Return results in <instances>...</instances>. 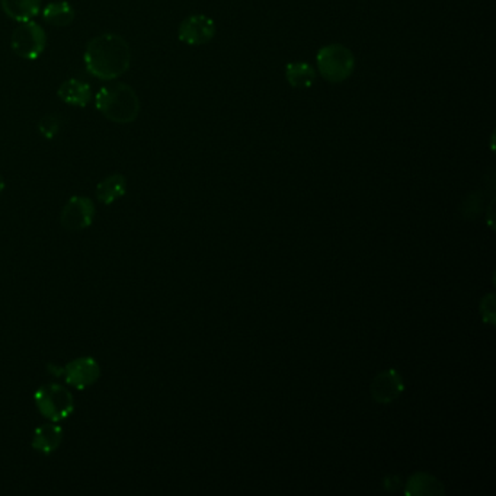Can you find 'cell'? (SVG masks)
Wrapping results in <instances>:
<instances>
[{
  "label": "cell",
  "instance_id": "obj_11",
  "mask_svg": "<svg viewBox=\"0 0 496 496\" xmlns=\"http://www.w3.org/2000/svg\"><path fill=\"white\" fill-rule=\"evenodd\" d=\"M403 391L402 378L396 371H384L376 378L371 393L377 402L389 403L395 400Z\"/></svg>",
  "mask_w": 496,
  "mask_h": 496
},
{
  "label": "cell",
  "instance_id": "obj_15",
  "mask_svg": "<svg viewBox=\"0 0 496 496\" xmlns=\"http://www.w3.org/2000/svg\"><path fill=\"white\" fill-rule=\"evenodd\" d=\"M43 18L45 22L54 25V27H67L74 19V9L69 2L60 0L47 4L43 11Z\"/></svg>",
  "mask_w": 496,
  "mask_h": 496
},
{
  "label": "cell",
  "instance_id": "obj_4",
  "mask_svg": "<svg viewBox=\"0 0 496 496\" xmlns=\"http://www.w3.org/2000/svg\"><path fill=\"white\" fill-rule=\"evenodd\" d=\"M316 65L319 74L326 81L342 83L354 74L355 58L345 45L328 44L319 50Z\"/></svg>",
  "mask_w": 496,
  "mask_h": 496
},
{
  "label": "cell",
  "instance_id": "obj_13",
  "mask_svg": "<svg viewBox=\"0 0 496 496\" xmlns=\"http://www.w3.org/2000/svg\"><path fill=\"white\" fill-rule=\"evenodd\" d=\"M43 0H0L4 12L17 22L33 20L40 13Z\"/></svg>",
  "mask_w": 496,
  "mask_h": 496
},
{
  "label": "cell",
  "instance_id": "obj_7",
  "mask_svg": "<svg viewBox=\"0 0 496 496\" xmlns=\"http://www.w3.org/2000/svg\"><path fill=\"white\" fill-rule=\"evenodd\" d=\"M216 35V24L205 15H191L181 22L178 28L179 41L183 44L205 45Z\"/></svg>",
  "mask_w": 496,
  "mask_h": 496
},
{
  "label": "cell",
  "instance_id": "obj_16",
  "mask_svg": "<svg viewBox=\"0 0 496 496\" xmlns=\"http://www.w3.org/2000/svg\"><path fill=\"white\" fill-rule=\"evenodd\" d=\"M61 121L58 115H45L38 122V130L45 139H54L60 133Z\"/></svg>",
  "mask_w": 496,
  "mask_h": 496
},
{
  "label": "cell",
  "instance_id": "obj_3",
  "mask_svg": "<svg viewBox=\"0 0 496 496\" xmlns=\"http://www.w3.org/2000/svg\"><path fill=\"white\" fill-rule=\"evenodd\" d=\"M34 400L41 415L51 422L65 421L74 411V398L72 391L58 383H47L38 387Z\"/></svg>",
  "mask_w": 496,
  "mask_h": 496
},
{
  "label": "cell",
  "instance_id": "obj_10",
  "mask_svg": "<svg viewBox=\"0 0 496 496\" xmlns=\"http://www.w3.org/2000/svg\"><path fill=\"white\" fill-rule=\"evenodd\" d=\"M58 98L69 105L85 108L92 101V88L86 81L79 79H69L63 81L58 90Z\"/></svg>",
  "mask_w": 496,
  "mask_h": 496
},
{
  "label": "cell",
  "instance_id": "obj_12",
  "mask_svg": "<svg viewBox=\"0 0 496 496\" xmlns=\"http://www.w3.org/2000/svg\"><path fill=\"white\" fill-rule=\"evenodd\" d=\"M127 192V179L121 174H112V175L106 176L102 179L101 182L97 187V198L99 203L110 205L115 203L117 199L126 196Z\"/></svg>",
  "mask_w": 496,
  "mask_h": 496
},
{
  "label": "cell",
  "instance_id": "obj_2",
  "mask_svg": "<svg viewBox=\"0 0 496 496\" xmlns=\"http://www.w3.org/2000/svg\"><path fill=\"white\" fill-rule=\"evenodd\" d=\"M95 106L106 120L128 124L140 114V99L136 90L126 83H111L95 95Z\"/></svg>",
  "mask_w": 496,
  "mask_h": 496
},
{
  "label": "cell",
  "instance_id": "obj_6",
  "mask_svg": "<svg viewBox=\"0 0 496 496\" xmlns=\"http://www.w3.org/2000/svg\"><path fill=\"white\" fill-rule=\"evenodd\" d=\"M94 201L88 197H72L61 210L60 223L69 232H81L89 228L95 219Z\"/></svg>",
  "mask_w": 496,
  "mask_h": 496
},
{
  "label": "cell",
  "instance_id": "obj_5",
  "mask_svg": "<svg viewBox=\"0 0 496 496\" xmlns=\"http://www.w3.org/2000/svg\"><path fill=\"white\" fill-rule=\"evenodd\" d=\"M45 44L47 35L44 28L34 20L19 22L11 38L13 53L24 60H37L44 53Z\"/></svg>",
  "mask_w": 496,
  "mask_h": 496
},
{
  "label": "cell",
  "instance_id": "obj_8",
  "mask_svg": "<svg viewBox=\"0 0 496 496\" xmlns=\"http://www.w3.org/2000/svg\"><path fill=\"white\" fill-rule=\"evenodd\" d=\"M63 376H65L67 384L78 391H85L94 383L98 382L101 367L95 358L79 357L66 364L63 368Z\"/></svg>",
  "mask_w": 496,
  "mask_h": 496
},
{
  "label": "cell",
  "instance_id": "obj_14",
  "mask_svg": "<svg viewBox=\"0 0 496 496\" xmlns=\"http://www.w3.org/2000/svg\"><path fill=\"white\" fill-rule=\"evenodd\" d=\"M285 79L296 89H307L316 81V69L305 61H294L285 67Z\"/></svg>",
  "mask_w": 496,
  "mask_h": 496
},
{
  "label": "cell",
  "instance_id": "obj_1",
  "mask_svg": "<svg viewBox=\"0 0 496 496\" xmlns=\"http://www.w3.org/2000/svg\"><path fill=\"white\" fill-rule=\"evenodd\" d=\"M83 60L86 70L94 78L115 81L130 67V45L117 34H102L86 45Z\"/></svg>",
  "mask_w": 496,
  "mask_h": 496
},
{
  "label": "cell",
  "instance_id": "obj_17",
  "mask_svg": "<svg viewBox=\"0 0 496 496\" xmlns=\"http://www.w3.org/2000/svg\"><path fill=\"white\" fill-rule=\"evenodd\" d=\"M4 176H2V174H0V194H2V191H4Z\"/></svg>",
  "mask_w": 496,
  "mask_h": 496
},
{
  "label": "cell",
  "instance_id": "obj_9",
  "mask_svg": "<svg viewBox=\"0 0 496 496\" xmlns=\"http://www.w3.org/2000/svg\"><path fill=\"white\" fill-rule=\"evenodd\" d=\"M63 428L58 423H44L34 431L33 448L35 452L49 456L60 447L63 441Z\"/></svg>",
  "mask_w": 496,
  "mask_h": 496
}]
</instances>
